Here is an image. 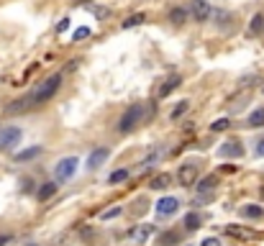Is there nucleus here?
I'll return each instance as SVG.
<instances>
[{
  "mask_svg": "<svg viewBox=\"0 0 264 246\" xmlns=\"http://www.w3.org/2000/svg\"><path fill=\"white\" fill-rule=\"evenodd\" d=\"M128 169H116V172H111L108 174V185H121V182H126L128 180Z\"/></svg>",
  "mask_w": 264,
  "mask_h": 246,
  "instance_id": "obj_22",
  "label": "nucleus"
},
{
  "mask_svg": "<svg viewBox=\"0 0 264 246\" xmlns=\"http://www.w3.org/2000/svg\"><path fill=\"white\" fill-rule=\"evenodd\" d=\"M108 156H111V151H108V146H98L90 156H87V169H95V167H100Z\"/></svg>",
  "mask_w": 264,
  "mask_h": 246,
  "instance_id": "obj_10",
  "label": "nucleus"
},
{
  "mask_svg": "<svg viewBox=\"0 0 264 246\" xmlns=\"http://www.w3.org/2000/svg\"><path fill=\"white\" fill-rule=\"evenodd\" d=\"M249 34H251V36H259V34H264V13H254V16H251Z\"/></svg>",
  "mask_w": 264,
  "mask_h": 246,
  "instance_id": "obj_19",
  "label": "nucleus"
},
{
  "mask_svg": "<svg viewBox=\"0 0 264 246\" xmlns=\"http://www.w3.org/2000/svg\"><path fill=\"white\" fill-rule=\"evenodd\" d=\"M180 243V233L177 231H164L157 236V246H177Z\"/></svg>",
  "mask_w": 264,
  "mask_h": 246,
  "instance_id": "obj_16",
  "label": "nucleus"
},
{
  "mask_svg": "<svg viewBox=\"0 0 264 246\" xmlns=\"http://www.w3.org/2000/svg\"><path fill=\"white\" fill-rule=\"evenodd\" d=\"M197 172H200V164L197 162H182L177 169V182L182 187H192L197 182Z\"/></svg>",
  "mask_w": 264,
  "mask_h": 246,
  "instance_id": "obj_5",
  "label": "nucleus"
},
{
  "mask_svg": "<svg viewBox=\"0 0 264 246\" xmlns=\"http://www.w3.org/2000/svg\"><path fill=\"white\" fill-rule=\"evenodd\" d=\"M226 233H228V236H233V238H254V231L238 228V226H226Z\"/></svg>",
  "mask_w": 264,
  "mask_h": 246,
  "instance_id": "obj_24",
  "label": "nucleus"
},
{
  "mask_svg": "<svg viewBox=\"0 0 264 246\" xmlns=\"http://www.w3.org/2000/svg\"><path fill=\"white\" fill-rule=\"evenodd\" d=\"M141 118H144V105L141 103H134V105H128L123 113H121V118H118V123H116V128H118V133H131L139 123H141Z\"/></svg>",
  "mask_w": 264,
  "mask_h": 246,
  "instance_id": "obj_2",
  "label": "nucleus"
},
{
  "mask_svg": "<svg viewBox=\"0 0 264 246\" xmlns=\"http://www.w3.org/2000/svg\"><path fill=\"white\" fill-rule=\"evenodd\" d=\"M177 208H180L177 197H162V200H157V215H174Z\"/></svg>",
  "mask_w": 264,
  "mask_h": 246,
  "instance_id": "obj_8",
  "label": "nucleus"
},
{
  "mask_svg": "<svg viewBox=\"0 0 264 246\" xmlns=\"http://www.w3.org/2000/svg\"><path fill=\"white\" fill-rule=\"evenodd\" d=\"M254 154H256V156H264V139H259V141H256V146H254Z\"/></svg>",
  "mask_w": 264,
  "mask_h": 246,
  "instance_id": "obj_33",
  "label": "nucleus"
},
{
  "mask_svg": "<svg viewBox=\"0 0 264 246\" xmlns=\"http://www.w3.org/2000/svg\"><path fill=\"white\" fill-rule=\"evenodd\" d=\"M246 126L249 128H261L264 126V108H256L254 113L249 116V121H246Z\"/></svg>",
  "mask_w": 264,
  "mask_h": 246,
  "instance_id": "obj_21",
  "label": "nucleus"
},
{
  "mask_svg": "<svg viewBox=\"0 0 264 246\" xmlns=\"http://www.w3.org/2000/svg\"><path fill=\"white\" fill-rule=\"evenodd\" d=\"M261 95H264V87H261Z\"/></svg>",
  "mask_w": 264,
  "mask_h": 246,
  "instance_id": "obj_38",
  "label": "nucleus"
},
{
  "mask_svg": "<svg viewBox=\"0 0 264 246\" xmlns=\"http://www.w3.org/2000/svg\"><path fill=\"white\" fill-rule=\"evenodd\" d=\"M215 185H218V174H208L203 180H197V195H213Z\"/></svg>",
  "mask_w": 264,
  "mask_h": 246,
  "instance_id": "obj_11",
  "label": "nucleus"
},
{
  "mask_svg": "<svg viewBox=\"0 0 264 246\" xmlns=\"http://www.w3.org/2000/svg\"><path fill=\"white\" fill-rule=\"evenodd\" d=\"M172 185V174H157L149 180V190H167Z\"/></svg>",
  "mask_w": 264,
  "mask_h": 246,
  "instance_id": "obj_15",
  "label": "nucleus"
},
{
  "mask_svg": "<svg viewBox=\"0 0 264 246\" xmlns=\"http://www.w3.org/2000/svg\"><path fill=\"white\" fill-rule=\"evenodd\" d=\"M162 156H164V146H157V149H151V151L144 156L141 167H144V169H151L154 164H159V162H162Z\"/></svg>",
  "mask_w": 264,
  "mask_h": 246,
  "instance_id": "obj_13",
  "label": "nucleus"
},
{
  "mask_svg": "<svg viewBox=\"0 0 264 246\" xmlns=\"http://www.w3.org/2000/svg\"><path fill=\"white\" fill-rule=\"evenodd\" d=\"M200 246H221V238H215V236H210V238H205Z\"/></svg>",
  "mask_w": 264,
  "mask_h": 246,
  "instance_id": "obj_32",
  "label": "nucleus"
},
{
  "mask_svg": "<svg viewBox=\"0 0 264 246\" xmlns=\"http://www.w3.org/2000/svg\"><path fill=\"white\" fill-rule=\"evenodd\" d=\"M21 136H24V131L18 126H6L0 128V151H11L21 144Z\"/></svg>",
  "mask_w": 264,
  "mask_h": 246,
  "instance_id": "obj_4",
  "label": "nucleus"
},
{
  "mask_svg": "<svg viewBox=\"0 0 264 246\" xmlns=\"http://www.w3.org/2000/svg\"><path fill=\"white\" fill-rule=\"evenodd\" d=\"M121 213H123V208H121V205H116V208H108V210H103V213H100V218H103V220H111V218H118Z\"/></svg>",
  "mask_w": 264,
  "mask_h": 246,
  "instance_id": "obj_29",
  "label": "nucleus"
},
{
  "mask_svg": "<svg viewBox=\"0 0 264 246\" xmlns=\"http://www.w3.org/2000/svg\"><path fill=\"white\" fill-rule=\"evenodd\" d=\"M67 29H70V18H62V21H59V26H57V31H59V34H64Z\"/></svg>",
  "mask_w": 264,
  "mask_h": 246,
  "instance_id": "obj_31",
  "label": "nucleus"
},
{
  "mask_svg": "<svg viewBox=\"0 0 264 246\" xmlns=\"http://www.w3.org/2000/svg\"><path fill=\"white\" fill-rule=\"evenodd\" d=\"M187 21V8H172L169 11V24L172 26H182Z\"/></svg>",
  "mask_w": 264,
  "mask_h": 246,
  "instance_id": "obj_20",
  "label": "nucleus"
},
{
  "mask_svg": "<svg viewBox=\"0 0 264 246\" xmlns=\"http://www.w3.org/2000/svg\"><path fill=\"white\" fill-rule=\"evenodd\" d=\"M87 11H90L98 21H108V18H111V8H105V6H90Z\"/></svg>",
  "mask_w": 264,
  "mask_h": 246,
  "instance_id": "obj_28",
  "label": "nucleus"
},
{
  "mask_svg": "<svg viewBox=\"0 0 264 246\" xmlns=\"http://www.w3.org/2000/svg\"><path fill=\"white\" fill-rule=\"evenodd\" d=\"M82 3H87V0H75V6H82Z\"/></svg>",
  "mask_w": 264,
  "mask_h": 246,
  "instance_id": "obj_35",
  "label": "nucleus"
},
{
  "mask_svg": "<svg viewBox=\"0 0 264 246\" xmlns=\"http://www.w3.org/2000/svg\"><path fill=\"white\" fill-rule=\"evenodd\" d=\"M210 6L208 0H190V8H187V16H192V21H197V24H203V21L210 18Z\"/></svg>",
  "mask_w": 264,
  "mask_h": 246,
  "instance_id": "obj_7",
  "label": "nucleus"
},
{
  "mask_svg": "<svg viewBox=\"0 0 264 246\" xmlns=\"http://www.w3.org/2000/svg\"><path fill=\"white\" fill-rule=\"evenodd\" d=\"M218 156H221V159H241V156H244V144L238 139H226L218 146Z\"/></svg>",
  "mask_w": 264,
  "mask_h": 246,
  "instance_id": "obj_6",
  "label": "nucleus"
},
{
  "mask_svg": "<svg viewBox=\"0 0 264 246\" xmlns=\"http://www.w3.org/2000/svg\"><path fill=\"white\" fill-rule=\"evenodd\" d=\"M187 108H190V100H180V105H174V110L169 113V121H180L187 113Z\"/></svg>",
  "mask_w": 264,
  "mask_h": 246,
  "instance_id": "obj_26",
  "label": "nucleus"
},
{
  "mask_svg": "<svg viewBox=\"0 0 264 246\" xmlns=\"http://www.w3.org/2000/svg\"><path fill=\"white\" fill-rule=\"evenodd\" d=\"M87 36H90V29H87V26H80V29H75L72 41H82V39H87Z\"/></svg>",
  "mask_w": 264,
  "mask_h": 246,
  "instance_id": "obj_30",
  "label": "nucleus"
},
{
  "mask_svg": "<svg viewBox=\"0 0 264 246\" xmlns=\"http://www.w3.org/2000/svg\"><path fill=\"white\" fill-rule=\"evenodd\" d=\"M241 215H244V218H251V220H259V218L264 215V208L256 205V203H246L244 208H241Z\"/></svg>",
  "mask_w": 264,
  "mask_h": 246,
  "instance_id": "obj_17",
  "label": "nucleus"
},
{
  "mask_svg": "<svg viewBox=\"0 0 264 246\" xmlns=\"http://www.w3.org/2000/svg\"><path fill=\"white\" fill-rule=\"evenodd\" d=\"M144 21H146V16H144V13H134V16H128V18L123 21L121 29H134V26H141Z\"/></svg>",
  "mask_w": 264,
  "mask_h": 246,
  "instance_id": "obj_25",
  "label": "nucleus"
},
{
  "mask_svg": "<svg viewBox=\"0 0 264 246\" xmlns=\"http://www.w3.org/2000/svg\"><path fill=\"white\" fill-rule=\"evenodd\" d=\"M259 197H261V200H264V187H261V190H259Z\"/></svg>",
  "mask_w": 264,
  "mask_h": 246,
  "instance_id": "obj_36",
  "label": "nucleus"
},
{
  "mask_svg": "<svg viewBox=\"0 0 264 246\" xmlns=\"http://www.w3.org/2000/svg\"><path fill=\"white\" fill-rule=\"evenodd\" d=\"M26 246H36V243H26Z\"/></svg>",
  "mask_w": 264,
  "mask_h": 246,
  "instance_id": "obj_37",
  "label": "nucleus"
},
{
  "mask_svg": "<svg viewBox=\"0 0 264 246\" xmlns=\"http://www.w3.org/2000/svg\"><path fill=\"white\" fill-rule=\"evenodd\" d=\"M180 85H182V77H180V75H169V77L164 80V85L159 87V98H167L172 90H177Z\"/></svg>",
  "mask_w": 264,
  "mask_h": 246,
  "instance_id": "obj_12",
  "label": "nucleus"
},
{
  "mask_svg": "<svg viewBox=\"0 0 264 246\" xmlns=\"http://www.w3.org/2000/svg\"><path fill=\"white\" fill-rule=\"evenodd\" d=\"M41 151H44L41 146H31V149H24V151H18V154L13 156V159H16V162H31V159H36V156H39Z\"/></svg>",
  "mask_w": 264,
  "mask_h": 246,
  "instance_id": "obj_18",
  "label": "nucleus"
},
{
  "mask_svg": "<svg viewBox=\"0 0 264 246\" xmlns=\"http://www.w3.org/2000/svg\"><path fill=\"white\" fill-rule=\"evenodd\" d=\"M59 87H62V75H52V77H47L44 82H39L34 90L24 98L26 105H29V110H31V108H39V105H47V103L59 93Z\"/></svg>",
  "mask_w": 264,
  "mask_h": 246,
  "instance_id": "obj_1",
  "label": "nucleus"
},
{
  "mask_svg": "<svg viewBox=\"0 0 264 246\" xmlns=\"http://www.w3.org/2000/svg\"><path fill=\"white\" fill-rule=\"evenodd\" d=\"M233 123H231V118H215L213 123H210V131L213 133H221V131H228Z\"/></svg>",
  "mask_w": 264,
  "mask_h": 246,
  "instance_id": "obj_27",
  "label": "nucleus"
},
{
  "mask_svg": "<svg viewBox=\"0 0 264 246\" xmlns=\"http://www.w3.org/2000/svg\"><path fill=\"white\" fill-rule=\"evenodd\" d=\"M182 226H185V231H197V228H200V215H197V213H187L185 220H182Z\"/></svg>",
  "mask_w": 264,
  "mask_h": 246,
  "instance_id": "obj_23",
  "label": "nucleus"
},
{
  "mask_svg": "<svg viewBox=\"0 0 264 246\" xmlns=\"http://www.w3.org/2000/svg\"><path fill=\"white\" fill-rule=\"evenodd\" d=\"M77 164H80L77 156H64V159H59L54 164V180L57 182H64V180H70V177H75Z\"/></svg>",
  "mask_w": 264,
  "mask_h": 246,
  "instance_id": "obj_3",
  "label": "nucleus"
},
{
  "mask_svg": "<svg viewBox=\"0 0 264 246\" xmlns=\"http://www.w3.org/2000/svg\"><path fill=\"white\" fill-rule=\"evenodd\" d=\"M154 236V226H149V223H144V226H136L134 231H131V241H134V243H146L149 238Z\"/></svg>",
  "mask_w": 264,
  "mask_h": 246,
  "instance_id": "obj_9",
  "label": "nucleus"
},
{
  "mask_svg": "<svg viewBox=\"0 0 264 246\" xmlns=\"http://www.w3.org/2000/svg\"><path fill=\"white\" fill-rule=\"evenodd\" d=\"M57 187H59V185H57L54 180H49V182H41V187H39L36 197L41 200V203H47V200H49V197H52V195L57 192Z\"/></svg>",
  "mask_w": 264,
  "mask_h": 246,
  "instance_id": "obj_14",
  "label": "nucleus"
},
{
  "mask_svg": "<svg viewBox=\"0 0 264 246\" xmlns=\"http://www.w3.org/2000/svg\"><path fill=\"white\" fill-rule=\"evenodd\" d=\"M11 241H13L11 233H3V236H0V246H6V243H11Z\"/></svg>",
  "mask_w": 264,
  "mask_h": 246,
  "instance_id": "obj_34",
  "label": "nucleus"
}]
</instances>
